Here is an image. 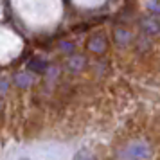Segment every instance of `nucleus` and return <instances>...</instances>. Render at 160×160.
<instances>
[{"instance_id": "f03ea898", "label": "nucleus", "mask_w": 160, "mask_h": 160, "mask_svg": "<svg viewBox=\"0 0 160 160\" xmlns=\"http://www.w3.org/2000/svg\"><path fill=\"white\" fill-rule=\"evenodd\" d=\"M32 81H34V78L29 72H22V74H16L15 76V83L18 87H29Z\"/></svg>"}, {"instance_id": "f257e3e1", "label": "nucleus", "mask_w": 160, "mask_h": 160, "mask_svg": "<svg viewBox=\"0 0 160 160\" xmlns=\"http://www.w3.org/2000/svg\"><path fill=\"white\" fill-rule=\"evenodd\" d=\"M27 70L31 72H45L47 70V61L43 58H32L27 63Z\"/></svg>"}, {"instance_id": "7ed1b4c3", "label": "nucleus", "mask_w": 160, "mask_h": 160, "mask_svg": "<svg viewBox=\"0 0 160 160\" xmlns=\"http://www.w3.org/2000/svg\"><path fill=\"white\" fill-rule=\"evenodd\" d=\"M88 47H90V51L94 52H101L104 49V38L102 36H94L90 42H88Z\"/></svg>"}]
</instances>
